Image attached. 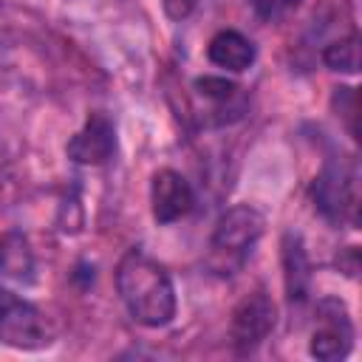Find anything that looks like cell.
<instances>
[{
    "instance_id": "7a4b0ae2",
    "label": "cell",
    "mask_w": 362,
    "mask_h": 362,
    "mask_svg": "<svg viewBox=\"0 0 362 362\" xmlns=\"http://www.w3.org/2000/svg\"><path fill=\"white\" fill-rule=\"evenodd\" d=\"M263 215L249 206V204H238L232 209H226L212 232V260L215 266L229 274L232 266H240L246 260V255L252 252V246L257 243V238L263 235Z\"/></svg>"
},
{
    "instance_id": "5b68a950",
    "label": "cell",
    "mask_w": 362,
    "mask_h": 362,
    "mask_svg": "<svg viewBox=\"0 0 362 362\" xmlns=\"http://www.w3.org/2000/svg\"><path fill=\"white\" fill-rule=\"evenodd\" d=\"M274 320H277V308L266 291H255V294L243 297L238 303V308L232 311V325H229L235 348L240 354L255 351L274 328Z\"/></svg>"
},
{
    "instance_id": "8992f818",
    "label": "cell",
    "mask_w": 362,
    "mask_h": 362,
    "mask_svg": "<svg viewBox=\"0 0 362 362\" xmlns=\"http://www.w3.org/2000/svg\"><path fill=\"white\" fill-rule=\"evenodd\" d=\"M314 201L320 212L331 221H356V195H354V170L342 164H328L314 181Z\"/></svg>"
},
{
    "instance_id": "6da1fadb",
    "label": "cell",
    "mask_w": 362,
    "mask_h": 362,
    "mask_svg": "<svg viewBox=\"0 0 362 362\" xmlns=\"http://www.w3.org/2000/svg\"><path fill=\"white\" fill-rule=\"evenodd\" d=\"M116 288L130 317L147 328H161L175 317V288L170 274L139 249H130L119 260Z\"/></svg>"
},
{
    "instance_id": "9c48e42d",
    "label": "cell",
    "mask_w": 362,
    "mask_h": 362,
    "mask_svg": "<svg viewBox=\"0 0 362 362\" xmlns=\"http://www.w3.org/2000/svg\"><path fill=\"white\" fill-rule=\"evenodd\" d=\"M206 57H209L212 65L240 74V71L252 68V62H255V45H252L240 31L226 28V31H218V34L209 40Z\"/></svg>"
},
{
    "instance_id": "7c38bea8",
    "label": "cell",
    "mask_w": 362,
    "mask_h": 362,
    "mask_svg": "<svg viewBox=\"0 0 362 362\" xmlns=\"http://www.w3.org/2000/svg\"><path fill=\"white\" fill-rule=\"evenodd\" d=\"M322 59L331 71H342V74H356L359 71V37H342L337 42H331L322 51Z\"/></svg>"
},
{
    "instance_id": "277c9868",
    "label": "cell",
    "mask_w": 362,
    "mask_h": 362,
    "mask_svg": "<svg viewBox=\"0 0 362 362\" xmlns=\"http://www.w3.org/2000/svg\"><path fill=\"white\" fill-rule=\"evenodd\" d=\"M354 345V325L348 308L337 297H325L317 305V328L311 334V356L334 362L351 354Z\"/></svg>"
},
{
    "instance_id": "9a60e30c",
    "label": "cell",
    "mask_w": 362,
    "mask_h": 362,
    "mask_svg": "<svg viewBox=\"0 0 362 362\" xmlns=\"http://www.w3.org/2000/svg\"><path fill=\"white\" fill-rule=\"evenodd\" d=\"M286 3H300V0H286Z\"/></svg>"
},
{
    "instance_id": "ba28073f",
    "label": "cell",
    "mask_w": 362,
    "mask_h": 362,
    "mask_svg": "<svg viewBox=\"0 0 362 362\" xmlns=\"http://www.w3.org/2000/svg\"><path fill=\"white\" fill-rule=\"evenodd\" d=\"M116 153V127L105 113H90L85 127L68 141V158L76 164H105Z\"/></svg>"
},
{
    "instance_id": "52a82bcc",
    "label": "cell",
    "mask_w": 362,
    "mask_h": 362,
    "mask_svg": "<svg viewBox=\"0 0 362 362\" xmlns=\"http://www.w3.org/2000/svg\"><path fill=\"white\" fill-rule=\"evenodd\" d=\"M150 204H153V218L158 223H173L192 209L195 195H192L189 181L181 173L158 170L150 184Z\"/></svg>"
},
{
    "instance_id": "4fadbf2b",
    "label": "cell",
    "mask_w": 362,
    "mask_h": 362,
    "mask_svg": "<svg viewBox=\"0 0 362 362\" xmlns=\"http://www.w3.org/2000/svg\"><path fill=\"white\" fill-rule=\"evenodd\" d=\"M195 88H198L201 96H206L212 102H229L240 90L235 82H226L221 76H201V79H195Z\"/></svg>"
},
{
    "instance_id": "8fae6325",
    "label": "cell",
    "mask_w": 362,
    "mask_h": 362,
    "mask_svg": "<svg viewBox=\"0 0 362 362\" xmlns=\"http://www.w3.org/2000/svg\"><path fill=\"white\" fill-rule=\"evenodd\" d=\"M0 269H3L6 277H14V280H31L34 260H31L28 243H25L20 235H8V238L0 243Z\"/></svg>"
},
{
    "instance_id": "5bb4252c",
    "label": "cell",
    "mask_w": 362,
    "mask_h": 362,
    "mask_svg": "<svg viewBox=\"0 0 362 362\" xmlns=\"http://www.w3.org/2000/svg\"><path fill=\"white\" fill-rule=\"evenodd\" d=\"M198 0H164V11L170 20H187L195 11Z\"/></svg>"
},
{
    "instance_id": "3957f363",
    "label": "cell",
    "mask_w": 362,
    "mask_h": 362,
    "mask_svg": "<svg viewBox=\"0 0 362 362\" xmlns=\"http://www.w3.org/2000/svg\"><path fill=\"white\" fill-rule=\"evenodd\" d=\"M0 342L23 351L48 345V334L40 311L28 300L17 297L3 286H0Z\"/></svg>"
},
{
    "instance_id": "30bf717a",
    "label": "cell",
    "mask_w": 362,
    "mask_h": 362,
    "mask_svg": "<svg viewBox=\"0 0 362 362\" xmlns=\"http://www.w3.org/2000/svg\"><path fill=\"white\" fill-rule=\"evenodd\" d=\"M283 263H286V291L291 300H305L308 294V260H305V252L300 246L297 238H286V246H283Z\"/></svg>"
}]
</instances>
